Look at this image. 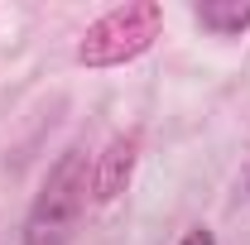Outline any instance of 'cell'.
Returning a JSON list of instances; mask_svg holds the SVG:
<instances>
[{
  "label": "cell",
  "instance_id": "6da1fadb",
  "mask_svg": "<svg viewBox=\"0 0 250 245\" xmlns=\"http://www.w3.org/2000/svg\"><path fill=\"white\" fill-rule=\"evenodd\" d=\"M87 192H92V159H87V149H67L48 168V178H43V187L29 207L24 245H72Z\"/></svg>",
  "mask_w": 250,
  "mask_h": 245
},
{
  "label": "cell",
  "instance_id": "7a4b0ae2",
  "mask_svg": "<svg viewBox=\"0 0 250 245\" xmlns=\"http://www.w3.org/2000/svg\"><path fill=\"white\" fill-rule=\"evenodd\" d=\"M164 29V10L154 0H130L106 10L96 24H87L82 43H77V62L82 67H121V62L140 58Z\"/></svg>",
  "mask_w": 250,
  "mask_h": 245
},
{
  "label": "cell",
  "instance_id": "3957f363",
  "mask_svg": "<svg viewBox=\"0 0 250 245\" xmlns=\"http://www.w3.org/2000/svg\"><path fill=\"white\" fill-rule=\"evenodd\" d=\"M130 173H135V135H116V140L92 159V202L121 197L125 183H130Z\"/></svg>",
  "mask_w": 250,
  "mask_h": 245
},
{
  "label": "cell",
  "instance_id": "277c9868",
  "mask_svg": "<svg viewBox=\"0 0 250 245\" xmlns=\"http://www.w3.org/2000/svg\"><path fill=\"white\" fill-rule=\"evenodd\" d=\"M197 24L212 34H241L250 29V0H202L197 5Z\"/></svg>",
  "mask_w": 250,
  "mask_h": 245
},
{
  "label": "cell",
  "instance_id": "5b68a950",
  "mask_svg": "<svg viewBox=\"0 0 250 245\" xmlns=\"http://www.w3.org/2000/svg\"><path fill=\"white\" fill-rule=\"evenodd\" d=\"M178 245H217V236H212L207 226H192V231H188V236H183Z\"/></svg>",
  "mask_w": 250,
  "mask_h": 245
},
{
  "label": "cell",
  "instance_id": "8992f818",
  "mask_svg": "<svg viewBox=\"0 0 250 245\" xmlns=\"http://www.w3.org/2000/svg\"><path fill=\"white\" fill-rule=\"evenodd\" d=\"M246 183H250V178H246Z\"/></svg>",
  "mask_w": 250,
  "mask_h": 245
}]
</instances>
